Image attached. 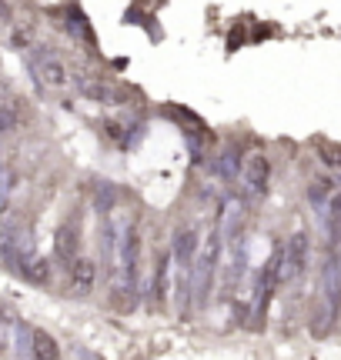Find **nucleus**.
I'll return each mask as SVG.
<instances>
[{"label":"nucleus","mask_w":341,"mask_h":360,"mask_svg":"<svg viewBox=\"0 0 341 360\" xmlns=\"http://www.w3.org/2000/svg\"><path fill=\"white\" fill-rule=\"evenodd\" d=\"M37 77L44 87H51V90L70 87V70H67V64L61 57H54V53H44L37 60Z\"/></svg>","instance_id":"423d86ee"},{"label":"nucleus","mask_w":341,"mask_h":360,"mask_svg":"<svg viewBox=\"0 0 341 360\" xmlns=\"http://www.w3.org/2000/svg\"><path fill=\"white\" fill-rule=\"evenodd\" d=\"M17 274H20L27 283H34V287H51V281H54V264L44 257V254H34V250H30V254L20 260Z\"/></svg>","instance_id":"0eeeda50"},{"label":"nucleus","mask_w":341,"mask_h":360,"mask_svg":"<svg viewBox=\"0 0 341 360\" xmlns=\"http://www.w3.org/2000/svg\"><path fill=\"white\" fill-rule=\"evenodd\" d=\"M341 321V260L328 257L321 264V287H318V304L311 314V334L328 337Z\"/></svg>","instance_id":"f257e3e1"},{"label":"nucleus","mask_w":341,"mask_h":360,"mask_svg":"<svg viewBox=\"0 0 341 360\" xmlns=\"http://www.w3.org/2000/svg\"><path fill=\"white\" fill-rule=\"evenodd\" d=\"M218 170L224 174V180H231L235 174H241V164H237V154H231V150H224L221 164H218Z\"/></svg>","instance_id":"4468645a"},{"label":"nucleus","mask_w":341,"mask_h":360,"mask_svg":"<svg viewBox=\"0 0 341 360\" xmlns=\"http://www.w3.org/2000/svg\"><path fill=\"white\" fill-rule=\"evenodd\" d=\"M17 127V110L13 107H0V134H11Z\"/></svg>","instance_id":"2eb2a0df"},{"label":"nucleus","mask_w":341,"mask_h":360,"mask_svg":"<svg viewBox=\"0 0 341 360\" xmlns=\"http://www.w3.org/2000/svg\"><path fill=\"white\" fill-rule=\"evenodd\" d=\"M170 257H174V267L178 270H191L197 257V233L191 227H181L174 233V244H170Z\"/></svg>","instance_id":"6e6552de"},{"label":"nucleus","mask_w":341,"mask_h":360,"mask_svg":"<svg viewBox=\"0 0 341 360\" xmlns=\"http://www.w3.org/2000/svg\"><path fill=\"white\" fill-rule=\"evenodd\" d=\"M11 47H17V51H24V47H30V30H20V27H13V34H11Z\"/></svg>","instance_id":"f3484780"},{"label":"nucleus","mask_w":341,"mask_h":360,"mask_svg":"<svg viewBox=\"0 0 341 360\" xmlns=\"http://www.w3.org/2000/svg\"><path fill=\"white\" fill-rule=\"evenodd\" d=\"M174 270V257H170V250L158 254L154 260V267H151V283H147V300H151V307L154 310H164L170 300V274Z\"/></svg>","instance_id":"7ed1b4c3"},{"label":"nucleus","mask_w":341,"mask_h":360,"mask_svg":"<svg viewBox=\"0 0 341 360\" xmlns=\"http://www.w3.org/2000/svg\"><path fill=\"white\" fill-rule=\"evenodd\" d=\"M325 210H328V224L335 227V231H341V184L335 187V193L328 197V204H325Z\"/></svg>","instance_id":"ddd939ff"},{"label":"nucleus","mask_w":341,"mask_h":360,"mask_svg":"<svg viewBox=\"0 0 341 360\" xmlns=\"http://www.w3.org/2000/svg\"><path fill=\"white\" fill-rule=\"evenodd\" d=\"M67 294L78 297V300H84V297L94 294V287H97V264H94L91 257H74L70 264H67Z\"/></svg>","instance_id":"20e7f679"},{"label":"nucleus","mask_w":341,"mask_h":360,"mask_svg":"<svg viewBox=\"0 0 341 360\" xmlns=\"http://www.w3.org/2000/svg\"><path fill=\"white\" fill-rule=\"evenodd\" d=\"M311 260V237L308 231H294L288 237V244L281 247V267H278V281H298Z\"/></svg>","instance_id":"f03ea898"},{"label":"nucleus","mask_w":341,"mask_h":360,"mask_svg":"<svg viewBox=\"0 0 341 360\" xmlns=\"http://www.w3.org/2000/svg\"><path fill=\"white\" fill-rule=\"evenodd\" d=\"M241 220H244V204L237 200V197H228L221 204V220H218V231L221 233H231L241 227Z\"/></svg>","instance_id":"9b49d317"},{"label":"nucleus","mask_w":341,"mask_h":360,"mask_svg":"<svg viewBox=\"0 0 341 360\" xmlns=\"http://www.w3.org/2000/svg\"><path fill=\"white\" fill-rule=\"evenodd\" d=\"M318 157H321L325 164H331V167H341V147H321Z\"/></svg>","instance_id":"dca6fc26"},{"label":"nucleus","mask_w":341,"mask_h":360,"mask_svg":"<svg viewBox=\"0 0 341 360\" xmlns=\"http://www.w3.org/2000/svg\"><path fill=\"white\" fill-rule=\"evenodd\" d=\"M7 17H11V11H7V4L0 0V20H7Z\"/></svg>","instance_id":"a211bd4d"},{"label":"nucleus","mask_w":341,"mask_h":360,"mask_svg":"<svg viewBox=\"0 0 341 360\" xmlns=\"http://www.w3.org/2000/svg\"><path fill=\"white\" fill-rule=\"evenodd\" d=\"M30 357L57 360V357H61V344H57L47 330H30Z\"/></svg>","instance_id":"9d476101"},{"label":"nucleus","mask_w":341,"mask_h":360,"mask_svg":"<svg viewBox=\"0 0 341 360\" xmlns=\"http://www.w3.org/2000/svg\"><path fill=\"white\" fill-rule=\"evenodd\" d=\"M78 250H80V231H78V224L67 220L64 227L57 231V257L64 260V264H70V260L78 257Z\"/></svg>","instance_id":"1a4fd4ad"},{"label":"nucleus","mask_w":341,"mask_h":360,"mask_svg":"<svg viewBox=\"0 0 341 360\" xmlns=\"http://www.w3.org/2000/svg\"><path fill=\"white\" fill-rule=\"evenodd\" d=\"M335 180L331 177H315L311 184H308V204L318 207V210H325V204H328V197L335 193Z\"/></svg>","instance_id":"f8f14e48"},{"label":"nucleus","mask_w":341,"mask_h":360,"mask_svg":"<svg viewBox=\"0 0 341 360\" xmlns=\"http://www.w3.org/2000/svg\"><path fill=\"white\" fill-rule=\"evenodd\" d=\"M241 184H244V191L254 193V197H261L268 191V184H271V164H268V157L264 154H251L244 164H241Z\"/></svg>","instance_id":"39448f33"}]
</instances>
